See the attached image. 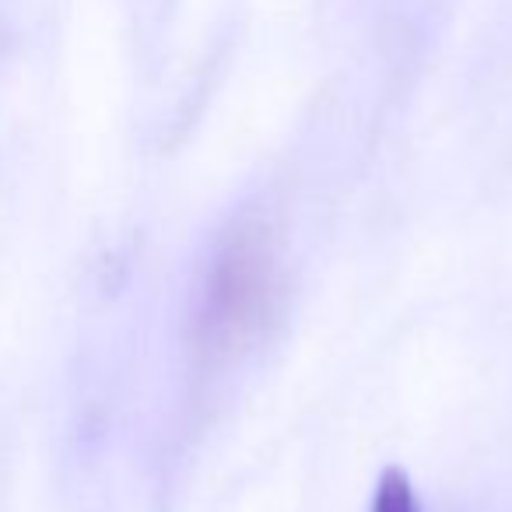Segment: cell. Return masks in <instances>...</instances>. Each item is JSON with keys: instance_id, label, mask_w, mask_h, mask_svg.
<instances>
[{"instance_id": "2", "label": "cell", "mask_w": 512, "mask_h": 512, "mask_svg": "<svg viewBox=\"0 0 512 512\" xmlns=\"http://www.w3.org/2000/svg\"><path fill=\"white\" fill-rule=\"evenodd\" d=\"M372 512H421V502L411 488V477L404 470L390 467L376 484V498H372Z\"/></svg>"}, {"instance_id": "1", "label": "cell", "mask_w": 512, "mask_h": 512, "mask_svg": "<svg viewBox=\"0 0 512 512\" xmlns=\"http://www.w3.org/2000/svg\"><path fill=\"white\" fill-rule=\"evenodd\" d=\"M281 302V267L264 228H239L214 256L200 292L197 330L204 348L239 351L264 334Z\"/></svg>"}]
</instances>
